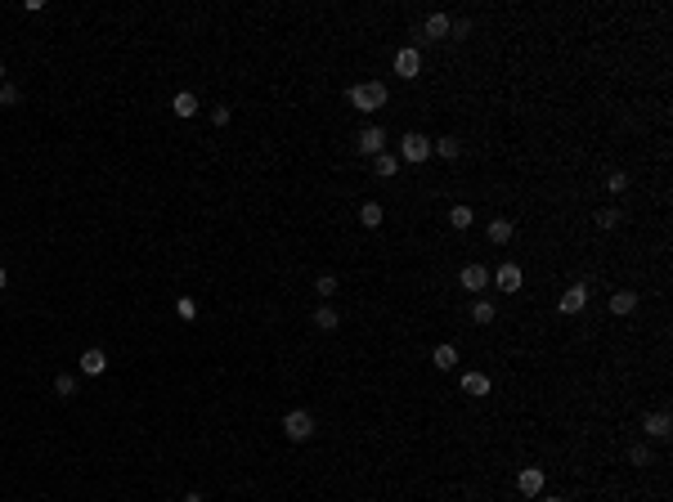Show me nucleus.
<instances>
[{"instance_id":"f257e3e1","label":"nucleus","mask_w":673,"mask_h":502,"mask_svg":"<svg viewBox=\"0 0 673 502\" xmlns=\"http://www.w3.org/2000/svg\"><path fill=\"white\" fill-rule=\"evenodd\" d=\"M350 108H359V112H377V108H386V85L382 81H359V85H350Z\"/></svg>"},{"instance_id":"f03ea898","label":"nucleus","mask_w":673,"mask_h":502,"mask_svg":"<svg viewBox=\"0 0 673 502\" xmlns=\"http://www.w3.org/2000/svg\"><path fill=\"white\" fill-rule=\"evenodd\" d=\"M283 435H288L292 444H306L310 435H315V413H306V409H292L288 418H283Z\"/></svg>"},{"instance_id":"7ed1b4c3","label":"nucleus","mask_w":673,"mask_h":502,"mask_svg":"<svg viewBox=\"0 0 673 502\" xmlns=\"http://www.w3.org/2000/svg\"><path fill=\"white\" fill-rule=\"evenodd\" d=\"M395 72H400L404 81H413L422 72V50L418 45H404V50H395Z\"/></svg>"},{"instance_id":"20e7f679","label":"nucleus","mask_w":673,"mask_h":502,"mask_svg":"<svg viewBox=\"0 0 673 502\" xmlns=\"http://www.w3.org/2000/svg\"><path fill=\"white\" fill-rule=\"evenodd\" d=\"M400 153H404V162H426V157H431V139L418 135V130H409V135L400 139Z\"/></svg>"},{"instance_id":"39448f33","label":"nucleus","mask_w":673,"mask_h":502,"mask_svg":"<svg viewBox=\"0 0 673 502\" xmlns=\"http://www.w3.org/2000/svg\"><path fill=\"white\" fill-rule=\"evenodd\" d=\"M359 157H377V153H386V130L382 126H368V130H359Z\"/></svg>"},{"instance_id":"423d86ee","label":"nucleus","mask_w":673,"mask_h":502,"mask_svg":"<svg viewBox=\"0 0 673 502\" xmlns=\"http://www.w3.org/2000/svg\"><path fill=\"white\" fill-rule=\"evenodd\" d=\"M584 305H588V287H584V283L566 287V292H561V301H557V310H561V314H579Z\"/></svg>"},{"instance_id":"0eeeda50","label":"nucleus","mask_w":673,"mask_h":502,"mask_svg":"<svg viewBox=\"0 0 673 502\" xmlns=\"http://www.w3.org/2000/svg\"><path fill=\"white\" fill-rule=\"evenodd\" d=\"M489 278H494L498 283V287H503V292H521V283H525V274H521V265H498V269L494 274H489Z\"/></svg>"},{"instance_id":"6e6552de","label":"nucleus","mask_w":673,"mask_h":502,"mask_svg":"<svg viewBox=\"0 0 673 502\" xmlns=\"http://www.w3.org/2000/svg\"><path fill=\"white\" fill-rule=\"evenodd\" d=\"M516 489H521L525 498H539V494H543V471H539V467H525V471L516 476Z\"/></svg>"},{"instance_id":"1a4fd4ad","label":"nucleus","mask_w":673,"mask_h":502,"mask_svg":"<svg viewBox=\"0 0 673 502\" xmlns=\"http://www.w3.org/2000/svg\"><path fill=\"white\" fill-rule=\"evenodd\" d=\"M458 283H462V287H467V292H480V287H485V283H489V269H485V265H462Z\"/></svg>"},{"instance_id":"9d476101","label":"nucleus","mask_w":673,"mask_h":502,"mask_svg":"<svg viewBox=\"0 0 673 502\" xmlns=\"http://www.w3.org/2000/svg\"><path fill=\"white\" fill-rule=\"evenodd\" d=\"M642 431H647L651 440H669V431H673L669 413H647V422H642Z\"/></svg>"},{"instance_id":"9b49d317","label":"nucleus","mask_w":673,"mask_h":502,"mask_svg":"<svg viewBox=\"0 0 673 502\" xmlns=\"http://www.w3.org/2000/svg\"><path fill=\"white\" fill-rule=\"evenodd\" d=\"M103 368H108V355H103L99 346H90V350L81 355V373H85V377H99Z\"/></svg>"},{"instance_id":"f8f14e48","label":"nucleus","mask_w":673,"mask_h":502,"mask_svg":"<svg viewBox=\"0 0 673 502\" xmlns=\"http://www.w3.org/2000/svg\"><path fill=\"white\" fill-rule=\"evenodd\" d=\"M449 14H431V18H426V23H422V36H431V41H444V36H449Z\"/></svg>"},{"instance_id":"ddd939ff","label":"nucleus","mask_w":673,"mask_h":502,"mask_svg":"<svg viewBox=\"0 0 673 502\" xmlns=\"http://www.w3.org/2000/svg\"><path fill=\"white\" fill-rule=\"evenodd\" d=\"M431 153H440L444 162H458V157H462V139L444 135V139H435V144H431Z\"/></svg>"},{"instance_id":"4468645a","label":"nucleus","mask_w":673,"mask_h":502,"mask_svg":"<svg viewBox=\"0 0 673 502\" xmlns=\"http://www.w3.org/2000/svg\"><path fill=\"white\" fill-rule=\"evenodd\" d=\"M462 395H489V377L485 373H462Z\"/></svg>"},{"instance_id":"2eb2a0df","label":"nucleus","mask_w":673,"mask_h":502,"mask_svg":"<svg viewBox=\"0 0 673 502\" xmlns=\"http://www.w3.org/2000/svg\"><path fill=\"white\" fill-rule=\"evenodd\" d=\"M489 242H498V247H503V242H512V233H516V229H512V220H507V215H498V220H489Z\"/></svg>"},{"instance_id":"dca6fc26","label":"nucleus","mask_w":673,"mask_h":502,"mask_svg":"<svg viewBox=\"0 0 673 502\" xmlns=\"http://www.w3.org/2000/svg\"><path fill=\"white\" fill-rule=\"evenodd\" d=\"M633 310H638V292L624 287V292H615V296H611V314H633Z\"/></svg>"},{"instance_id":"f3484780","label":"nucleus","mask_w":673,"mask_h":502,"mask_svg":"<svg viewBox=\"0 0 673 502\" xmlns=\"http://www.w3.org/2000/svg\"><path fill=\"white\" fill-rule=\"evenodd\" d=\"M382 220H386L382 202H364V206H359V224H364V229H377Z\"/></svg>"},{"instance_id":"a211bd4d","label":"nucleus","mask_w":673,"mask_h":502,"mask_svg":"<svg viewBox=\"0 0 673 502\" xmlns=\"http://www.w3.org/2000/svg\"><path fill=\"white\" fill-rule=\"evenodd\" d=\"M310 323H315L319 332H333V328L341 323V319H337V310H333V305H328V301H324V305L315 310V319H310Z\"/></svg>"},{"instance_id":"6ab92c4d","label":"nucleus","mask_w":673,"mask_h":502,"mask_svg":"<svg viewBox=\"0 0 673 502\" xmlns=\"http://www.w3.org/2000/svg\"><path fill=\"white\" fill-rule=\"evenodd\" d=\"M431 364L440 368V373H449V368H458V350H453V346H435L431 350Z\"/></svg>"},{"instance_id":"aec40b11","label":"nucleus","mask_w":673,"mask_h":502,"mask_svg":"<svg viewBox=\"0 0 673 502\" xmlns=\"http://www.w3.org/2000/svg\"><path fill=\"white\" fill-rule=\"evenodd\" d=\"M171 108H175V117H193V112H198V99L189 90H180L175 99H171Z\"/></svg>"},{"instance_id":"412c9836","label":"nucleus","mask_w":673,"mask_h":502,"mask_svg":"<svg viewBox=\"0 0 673 502\" xmlns=\"http://www.w3.org/2000/svg\"><path fill=\"white\" fill-rule=\"evenodd\" d=\"M471 220H476V215H471V206H467V202L449 206V224H453V229H471Z\"/></svg>"},{"instance_id":"4be33fe9","label":"nucleus","mask_w":673,"mask_h":502,"mask_svg":"<svg viewBox=\"0 0 673 502\" xmlns=\"http://www.w3.org/2000/svg\"><path fill=\"white\" fill-rule=\"evenodd\" d=\"M494 301H476V305H471V323H494Z\"/></svg>"},{"instance_id":"5701e85b","label":"nucleus","mask_w":673,"mask_h":502,"mask_svg":"<svg viewBox=\"0 0 673 502\" xmlns=\"http://www.w3.org/2000/svg\"><path fill=\"white\" fill-rule=\"evenodd\" d=\"M54 395H59V400H72V395H77V382H72L68 373H59L54 377Z\"/></svg>"},{"instance_id":"b1692460","label":"nucleus","mask_w":673,"mask_h":502,"mask_svg":"<svg viewBox=\"0 0 673 502\" xmlns=\"http://www.w3.org/2000/svg\"><path fill=\"white\" fill-rule=\"evenodd\" d=\"M597 229H620V211H615V206H606V211H597Z\"/></svg>"},{"instance_id":"393cba45","label":"nucleus","mask_w":673,"mask_h":502,"mask_svg":"<svg viewBox=\"0 0 673 502\" xmlns=\"http://www.w3.org/2000/svg\"><path fill=\"white\" fill-rule=\"evenodd\" d=\"M373 170H377L382 179H391V175H395V157H391V153H377V157H373Z\"/></svg>"},{"instance_id":"a878e982","label":"nucleus","mask_w":673,"mask_h":502,"mask_svg":"<svg viewBox=\"0 0 673 502\" xmlns=\"http://www.w3.org/2000/svg\"><path fill=\"white\" fill-rule=\"evenodd\" d=\"M315 292H319V301H328L337 292V278H333V274H319V278H315Z\"/></svg>"},{"instance_id":"bb28decb","label":"nucleus","mask_w":673,"mask_h":502,"mask_svg":"<svg viewBox=\"0 0 673 502\" xmlns=\"http://www.w3.org/2000/svg\"><path fill=\"white\" fill-rule=\"evenodd\" d=\"M18 99H23V90H18V85H9V81L0 85V108H14Z\"/></svg>"},{"instance_id":"cd10ccee","label":"nucleus","mask_w":673,"mask_h":502,"mask_svg":"<svg viewBox=\"0 0 673 502\" xmlns=\"http://www.w3.org/2000/svg\"><path fill=\"white\" fill-rule=\"evenodd\" d=\"M175 314H180V319H198V301H193V296H180V301H175Z\"/></svg>"},{"instance_id":"c85d7f7f","label":"nucleus","mask_w":673,"mask_h":502,"mask_svg":"<svg viewBox=\"0 0 673 502\" xmlns=\"http://www.w3.org/2000/svg\"><path fill=\"white\" fill-rule=\"evenodd\" d=\"M629 462H633V467H651V453H647V444H633V449H629Z\"/></svg>"},{"instance_id":"c756f323","label":"nucleus","mask_w":673,"mask_h":502,"mask_svg":"<svg viewBox=\"0 0 673 502\" xmlns=\"http://www.w3.org/2000/svg\"><path fill=\"white\" fill-rule=\"evenodd\" d=\"M606 188H611V193H624V188H629V175H624V170H611V175H606Z\"/></svg>"},{"instance_id":"7c9ffc66","label":"nucleus","mask_w":673,"mask_h":502,"mask_svg":"<svg viewBox=\"0 0 673 502\" xmlns=\"http://www.w3.org/2000/svg\"><path fill=\"white\" fill-rule=\"evenodd\" d=\"M229 117H234L229 108H211V121H216V126H229Z\"/></svg>"},{"instance_id":"2f4dec72","label":"nucleus","mask_w":673,"mask_h":502,"mask_svg":"<svg viewBox=\"0 0 673 502\" xmlns=\"http://www.w3.org/2000/svg\"><path fill=\"white\" fill-rule=\"evenodd\" d=\"M184 502H202V494H184Z\"/></svg>"},{"instance_id":"473e14b6","label":"nucleus","mask_w":673,"mask_h":502,"mask_svg":"<svg viewBox=\"0 0 673 502\" xmlns=\"http://www.w3.org/2000/svg\"><path fill=\"white\" fill-rule=\"evenodd\" d=\"M5 283H9V274H5V269H0V292H5Z\"/></svg>"},{"instance_id":"72a5a7b5","label":"nucleus","mask_w":673,"mask_h":502,"mask_svg":"<svg viewBox=\"0 0 673 502\" xmlns=\"http://www.w3.org/2000/svg\"><path fill=\"white\" fill-rule=\"evenodd\" d=\"M539 502H566V498H539Z\"/></svg>"},{"instance_id":"f704fd0d","label":"nucleus","mask_w":673,"mask_h":502,"mask_svg":"<svg viewBox=\"0 0 673 502\" xmlns=\"http://www.w3.org/2000/svg\"><path fill=\"white\" fill-rule=\"evenodd\" d=\"M0 85H5V63H0Z\"/></svg>"}]
</instances>
